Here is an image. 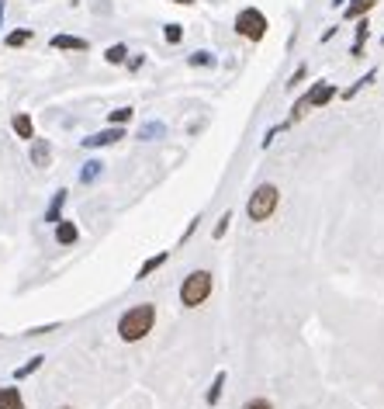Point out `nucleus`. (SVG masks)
<instances>
[{
  "label": "nucleus",
  "mask_w": 384,
  "mask_h": 409,
  "mask_svg": "<svg viewBox=\"0 0 384 409\" xmlns=\"http://www.w3.org/2000/svg\"><path fill=\"white\" fill-rule=\"evenodd\" d=\"M10 132H14L21 142H31V139H35V121H31V114H28V111H14V114H10Z\"/></svg>",
  "instance_id": "10"
},
{
  "label": "nucleus",
  "mask_w": 384,
  "mask_h": 409,
  "mask_svg": "<svg viewBox=\"0 0 384 409\" xmlns=\"http://www.w3.org/2000/svg\"><path fill=\"white\" fill-rule=\"evenodd\" d=\"M0 409H28L21 399V389L14 385H0Z\"/></svg>",
  "instance_id": "19"
},
{
  "label": "nucleus",
  "mask_w": 384,
  "mask_h": 409,
  "mask_svg": "<svg viewBox=\"0 0 384 409\" xmlns=\"http://www.w3.org/2000/svg\"><path fill=\"white\" fill-rule=\"evenodd\" d=\"M163 42H167V45H181V42H184V24L167 21V24H163Z\"/></svg>",
  "instance_id": "25"
},
{
  "label": "nucleus",
  "mask_w": 384,
  "mask_h": 409,
  "mask_svg": "<svg viewBox=\"0 0 384 409\" xmlns=\"http://www.w3.org/2000/svg\"><path fill=\"white\" fill-rule=\"evenodd\" d=\"M121 139H128V125H107V128H100V132L80 139V142H84V149H104V146H114Z\"/></svg>",
  "instance_id": "6"
},
{
  "label": "nucleus",
  "mask_w": 384,
  "mask_h": 409,
  "mask_svg": "<svg viewBox=\"0 0 384 409\" xmlns=\"http://www.w3.org/2000/svg\"><path fill=\"white\" fill-rule=\"evenodd\" d=\"M45 364V354H35V357H28L21 368H14V382H24V378H31L38 368Z\"/></svg>",
  "instance_id": "23"
},
{
  "label": "nucleus",
  "mask_w": 384,
  "mask_h": 409,
  "mask_svg": "<svg viewBox=\"0 0 384 409\" xmlns=\"http://www.w3.org/2000/svg\"><path fill=\"white\" fill-rule=\"evenodd\" d=\"M49 49H56V52H91V42L80 38V35H52Z\"/></svg>",
  "instance_id": "7"
},
{
  "label": "nucleus",
  "mask_w": 384,
  "mask_h": 409,
  "mask_svg": "<svg viewBox=\"0 0 384 409\" xmlns=\"http://www.w3.org/2000/svg\"><path fill=\"white\" fill-rule=\"evenodd\" d=\"M243 409H274V403H270L267 396H253V399H249Z\"/></svg>",
  "instance_id": "32"
},
{
  "label": "nucleus",
  "mask_w": 384,
  "mask_h": 409,
  "mask_svg": "<svg viewBox=\"0 0 384 409\" xmlns=\"http://www.w3.org/2000/svg\"><path fill=\"white\" fill-rule=\"evenodd\" d=\"M59 409H73V406H59Z\"/></svg>",
  "instance_id": "37"
},
{
  "label": "nucleus",
  "mask_w": 384,
  "mask_h": 409,
  "mask_svg": "<svg viewBox=\"0 0 384 409\" xmlns=\"http://www.w3.org/2000/svg\"><path fill=\"white\" fill-rule=\"evenodd\" d=\"M66 198H70V191H66V188L52 191V202L45 204V222H49V225H56V222L63 218V208H66Z\"/></svg>",
  "instance_id": "14"
},
{
  "label": "nucleus",
  "mask_w": 384,
  "mask_h": 409,
  "mask_svg": "<svg viewBox=\"0 0 384 409\" xmlns=\"http://www.w3.org/2000/svg\"><path fill=\"white\" fill-rule=\"evenodd\" d=\"M0 28H3V0H0Z\"/></svg>",
  "instance_id": "36"
},
{
  "label": "nucleus",
  "mask_w": 384,
  "mask_h": 409,
  "mask_svg": "<svg viewBox=\"0 0 384 409\" xmlns=\"http://www.w3.org/2000/svg\"><path fill=\"white\" fill-rule=\"evenodd\" d=\"M28 160H31V167H38V170L52 167V142L35 135V139H31V153H28Z\"/></svg>",
  "instance_id": "8"
},
{
  "label": "nucleus",
  "mask_w": 384,
  "mask_h": 409,
  "mask_svg": "<svg viewBox=\"0 0 384 409\" xmlns=\"http://www.w3.org/2000/svg\"><path fill=\"white\" fill-rule=\"evenodd\" d=\"M100 174H104V160L94 156V160H87L80 167V184H94V181H100Z\"/></svg>",
  "instance_id": "22"
},
{
  "label": "nucleus",
  "mask_w": 384,
  "mask_h": 409,
  "mask_svg": "<svg viewBox=\"0 0 384 409\" xmlns=\"http://www.w3.org/2000/svg\"><path fill=\"white\" fill-rule=\"evenodd\" d=\"M170 264V250H160V253H153V257H146L142 264H139V271H135V281H149L160 267H167Z\"/></svg>",
  "instance_id": "9"
},
{
  "label": "nucleus",
  "mask_w": 384,
  "mask_h": 409,
  "mask_svg": "<svg viewBox=\"0 0 384 409\" xmlns=\"http://www.w3.org/2000/svg\"><path fill=\"white\" fill-rule=\"evenodd\" d=\"M232 28H236V35L246 38L249 45H260V42L270 35V17H267L260 7H239Z\"/></svg>",
  "instance_id": "4"
},
{
  "label": "nucleus",
  "mask_w": 384,
  "mask_h": 409,
  "mask_svg": "<svg viewBox=\"0 0 384 409\" xmlns=\"http://www.w3.org/2000/svg\"><path fill=\"white\" fill-rule=\"evenodd\" d=\"M201 222H204V215H194L191 222H187V229L181 232V243H187V239H191L194 232H197V225H201Z\"/></svg>",
  "instance_id": "31"
},
{
  "label": "nucleus",
  "mask_w": 384,
  "mask_h": 409,
  "mask_svg": "<svg viewBox=\"0 0 384 409\" xmlns=\"http://www.w3.org/2000/svg\"><path fill=\"white\" fill-rule=\"evenodd\" d=\"M277 208H281V188L277 184H260L246 202V218L260 225V222H270L277 215Z\"/></svg>",
  "instance_id": "5"
},
{
  "label": "nucleus",
  "mask_w": 384,
  "mask_h": 409,
  "mask_svg": "<svg viewBox=\"0 0 384 409\" xmlns=\"http://www.w3.org/2000/svg\"><path fill=\"white\" fill-rule=\"evenodd\" d=\"M187 66L191 70H215L218 66V56L211 49H194L191 56H187Z\"/></svg>",
  "instance_id": "17"
},
{
  "label": "nucleus",
  "mask_w": 384,
  "mask_h": 409,
  "mask_svg": "<svg viewBox=\"0 0 384 409\" xmlns=\"http://www.w3.org/2000/svg\"><path fill=\"white\" fill-rule=\"evenodd\" d=\"M332 7H346V0H332Z\"/></svg>",
  "instance_id": "35"
},
{
  "label": "nucleus",
  "mask_w": 384,
  "mask_h": 409,
  "mask_svg": "<svg viewBox=\"0 0 384 409\" xmlns=\"http://www.w3.org/2000/svg\"><path fill=\"white\" fill-rule=\"evenodd\" d=\"M229 225H232V208H225V211L218 215V222H215V229H211V239H225V236H229Z\"/></svg>",
  "instance_id": "26"
},
{
  "label": "nucleus",
  "mask_w": 384,
  "mask_h": 409,
  "mask_svg": "<svg viewBox=\"0 0 384 409\" xmlns=\"http://www.w3.org/2000/svg\"><path fill=\"white\" fill-rule=\"evenodd\" d=\"M31 38H35L31 28H14V31L3 35V45H7V49H24V45H31Z\"/></svg>",
  "instance_id": "18"
},
{
  "label": "nucleus",
  "mask_w": 384,
  "mask_h": 409,
  "mask_svg": "<svg viewBox=\"0 0 384 409\" xmlns=\"http://www.w3.org/2000/svg\"><path fill=\"white\" fill-rule=\"evenodd\" d=\"M339 98V87L336 84H329V80H315V84H308V91L294 101V107L288 111V125H298L308 111H315V107H325L329 101H336Z\"/></svg>",
  "instance_id": "2"
},
{
  "label": "nucleus",
  "mask_w": 384,
  "mask_h": 409,
  "mask_svg": "<svg viewBox=\"0 0 384 409\" xmlns=\"http://www.w3.org/2000/svg\"><path fill=\"white\" fill-rule=\"evenodd\" d=\"M56 243L59 246H77L80 243V225L73 218H59L56 222Z\"/></svg>",
  "instance_id": "12"
},
{
  "label": "nucleus",
  "mask_w": 384,
  "mask_h": 409,
  "mask_svg": "<svg viewBox=\"0 0 384 409\" xmlns=\"http://www.w3.org/2000/svg\"><path fill=\"white\" fill-rule=\"evenodd\" d=\"M163 135H167V125H163V121H156V118L142 121V125H139V132H135V139H139V142H153V139H163Z\"/></svg>",
  "instance_id": "16"
},
{
  "label": "nucleus",
  "mask_w": 384,
  "mask_h": 409,
  "mask_svg": "<svg viewBox=\"0 0 384 409\" xmlns=\"http://www.w3.org/2000/svg\"><path fill=\"white\" fill-rule=\"evenodd\" d=\"M215 292V274L208 267H194L181 281V306L184 308H201Z\"/></svg>",
  "instance_id": "3"
},
{
  "label": "nucleus",
  "mask_w": 384,
  "mask_h": 409,
  "mask_svg": "<svg viewBox=\"0 0 384 409\" xmlns=\"http://www.w3.org/2000/svg\"><path fill=\"white\" fill-rule=\"evenodd\" d=\"M132 118H135V107L132 104H121V107L107 111V125H132Z\"/></svg>",
  "instance_id": "24"
},
{
  "label": "nucleus",
  "mask_w": 384,
  "mask_h": 409,
  "mask_svg": "<svg viewBox=\"0 0 384 409\" xmlns=\"http://www.w3.org/2000/svg\"><path fill=\"white\" fill-rule=\"evenodd\" d=\"M381 45H384V35H381Z\"/></svg>",
  "instance_id": "38"
},
{
  "label": "nucleus",
  "mask_w": 384,
  "mask_h": 409,
  "mask_svg": "<svg viewBox=\"0 0 384 409\" xmlns=\"http://www.w3.org/2000/svg\"><path fill=\"white\" fill-rule=\"evenodd\" d=\"M288 128H291L288 121H277V125H270V128L263 132V142H260V146H263V149H267V146H274V139H277L281 132H288Z\"/></svg>",
  "instance_id": "28"
},
{
  "label": "nucleus",
  "mask_w": 384,
  "mask_h": 409,
  "mask_svg": "<svg viewBox=\"0 0 384 409\" xmlns=\"http://www.w3.org/2000/svg\"><path fill=\"white\" fill-rule=\"evenodd\" d=\"M374 7H378V0H346V7H343V21H360V17H367Z\"/></svg>",
  "instance_id": "15"
},
{
  "label": "nucleus",
  "mask_w": 384,
  "mask_h": 409,
  "mask_svg": "<svg viewBox=\"0 0 384 409\" xmlns=\"http://www.w3.org/2000/svg\"><path fill=\"white\" fill-rule=\"evenodd\" d=\"M374 80H378V70H367V73H364L360 80H353V84H350L346 91H339V98H343V101H353V98H357V94H360V91H364L367 84H374Z\"/></svg>",
  "instance_id": "21"
},
{
  "label": "nucleus",
  "mask_w": 384,
  "mask_h": 409,
  "mask_svg": "<svg viewBox=\"0 0 384 409\" xmlns=\"http://www.w3.org/2000/svg\"><path fill=\"white\" fill-rule=\"evenodd\" d=\"M132 52H128V45L125 42H114V45H107L104 49V63L107 66H125V59H128Z\"/></svg>",
  "instance_id": "20"
},
{
  "label": "nucleus",
  "mask_w": 384,
  "mask_h": 409,
  "mask_svg": "<svg viewBox=\"0 0 384 409\" xmlns=\"http://www.w3.org/2000/svg\"><path fill=\"white\" fill-rule=\"evenodd\" d=\"M367 38H371V21H367V17L353 21V45H350V59H360V56H364Z\"/></svg>",
  "instance_id": "11"
},
{
  "label": "nucleus",
  "mask_w": 384,
  "mask_h": 409,
  "mask_svg": "<svg viewBox=\"0 0 384 409\" xmlns=\"http://www.w3.org/2000/svg\"><path fill=\"white\" fill-rule=\"evenodd\" d=\"M63 322H45V326H31L24 336H45V333H52V329H59Z\"/></svg>",
  "instance_id": "30"
},
{
  "label": "nucleus",
  "mask_w": 384,
  "mask_h": 409,
  "mask_svg": "<svg viewBox=\"0 0 384 409\" xmlns=\"http://www.w3.org/2000/svg\"><path fill=\"white\" fill-rule=\"evenodd\" d=\"M174 3H181V7H194L197 0H174Z\"/></svg>",
  "instance_id": "34"
},
{
  "label": "nucleus",
  "mask_w": 384,
  "mask_h": 409,
  "mask_svg": "<svg viewBox=\"0 0 384 409\" xmlns=\"http://www.w3.org/2000/svg\"><path fill=\"white\" fill-rule=\"evenodd\" d=\"M305 80H308V66L301 63V66H298V70H294V73L288 77V84H284V87H288V94H294V87H301Z\"/></svg>",
  "instance_id": "27"
},
{
  "label": "nucleus",
  "mask_w": 384,
  "mask_h": 409,
  "mask_svg": "<svg viewBox=\"0 0 384 409\" xmlns=\"http://www.w3.org/2000/svg\"><path fill=\"white\" fill-rule=\"evenodd\" d=\"M153 329H156V302L128 306L118 315V336H121L125 343H139V340H146Z\"/></svg>",
  "instance_id": "1"
},
{
  "label": "nucleus",
  "mask_w": 384,
  "mask_h": 409,
  "mask_svg": "<svg viewBox=\"0 0 384 409\" xmlns=\"http://www.w3.org/2000/svg\"><path fill=\"white\" fill-rule=\"evenodd\" d=\"M336 31H339V28H325V31H322V38H318V42H332V38H336Z\"/></svg>",
  "instance_id": "33"
},
{
  "label": "nucleus",
  "mask_w": 384,
  "mask_h": 409,
  "mask_svg": "<svg viewBox=\"0 0 384 409\" xmlns=\"http://www.w3.org/2000/svg\"><path fill=\"white\" fill-rule=\"evenodd\" d=\"M142 66H146V56H142V52H135L132 59H125V70H128V73H139Z\"/></svg>",
  "instance_id": "29"
},
{
  "label": "nucleus",
  "mask_w": 384,
  "mask_h": 409,
  "mask_svg": "<svg viewBox=\"0 0 384 409\" xmlns=\"http://www.w3.org/2000/svg\"><path fill=\"white\" fill-rule=\"evenodd\" d=\"M225 382H229V371H225V368H218V371H215V378H211V385H208V392H204V403H208V406H218V403H222Z\"/></svg>",
  "instance_id": "13"
}]
</instances>
